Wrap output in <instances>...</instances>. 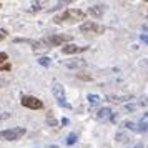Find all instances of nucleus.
<instances>
[{"mask_svg":"<svg viewBox=\"0 0 148 148\" xmlns=\"http://www.w3.org/2000/svg\"><path fill=\"white\" fill-rule=\"evenodd\" d=\"M107 100L112 103H123L127 100H133V95H108Z\"/></svg>","mask_w":148,"mask_h":148,"instance_id":"obj_9","label":"nucleus"},{"mask_svg":"<svg viewBox=\"0 0 148 148\" xmlns=\"http://www.w3.org/2000/svg\"><path fill=\"white\" fill-rule=\"evenodd\" d=\"M38 63H40L42 67H50V58H47V57H42L40 60H38Z\"/></svg>","mask_w":148,"mask_h":148,"instance_id":"obj_19","label":"nucleus"},{"mask_svg":"<svg viewBox=\"0 0 148 148\" xmlns=\"http://www.w3.org/2000/svg\"><path fill=\"white\" fill-rule=\"evenodd\" d=\"M65 67H67V68H85V67H87V62L83 60V58L68 60V62H65Z\"/></svg>","mask_w":148,"mask_h":148,"instance_id":"obj_11","label":"nucleus"},{"mask_svg":"<svg viewBox=\"0 0 148 148\" xmlns=\"http://www.w3.org/2000/svg\"><path fill=\"white\" fill-rule=\"evenodd\" d=\"M23 135H25V128H23V127L8 128V130H2V132H0V140L15 141V140H20Z\"/></svg>","mask_w":148,"mask_h":148,"instance_id":"obj_3","label":"nucleus"},{"mask_svg":"<svg viewBox=\"0 0 148 148\" xmlns=\"http://www.w3.org/2000/svg\"><path fill=\"white\" fill-rule=\"evenodd\" d=\"M105 12H107V5H105V3H97V5H93V7L88 8V15L93 17V18H100V17H103Z\"/></svg>","mask_w":148,"mask_h":148,"instance_id":"obj_7","label":"nucleus"},{"mask_svg":"<svg viewBox=\"0 0 148 148\" xmlns=\"http://www.w3.org/2000/svg\"><path fill=\"white\" fill-rule=\"evenodd\" d=\"M80 32L82 34H103L105 27L98 25L97 22H85V23L80 25Z\"/></svg>","mask_w":148,"mask_h":148,"instance_id":"obj_6","label":"nucleus"},{"mask_svg":"<svg viewBox=\"0 0 148 148\" xmlns=\"http://www.w3.org/2000/svg\"><path fill=\"white\" fill-rule=\"evenodd\" d=\"M140 40L143 42V43H147V45H148V35L147 34H141L140 35Z\"/></svg>","mask_w":148,"mask_h":148,"instance_id":"obj_20","label":"nucleus"},{"mask_svg":"<svg viewBox=\"0 0 148 148\" xmlns=\"http://www.w3.org/2000/svg\"><path fill=\"white\" fill-rule=\"evenodd\" d=\"M7 37V30H3V28H0V40H3Z\"/></svg>","mask_w":148,"mask_h":148,"instance_id":"obj_21","label":"nucleus"},{"mask_svg":"<svg viewBox=\"0 0 148 148\" xmlns=\"http://www.w3.org/2000/svg\"><path fill=\"white\" fill-rule=\"evenodd\" d=\"M147 18H148V12H147Z\"/></svg>","mask_w":148,"mask_h":148,"instance_id":"obj_25","label":"nucleus"},{"mask_svg":"<svg viewBox=\"0 0 148 148\" xmlns=\"http://www.w3.org/2000/svg\"><path fill=\"white\" fill-rule=\"evenodd\" d=\"M20 103L25 108H30V110H42L43 108V101L38 100L37 97H32V95H23Z\"/></svg>","mask_w":148,"mask_h":148,"instance_id":"obj_5","label":"nucleus"},{"mask_svg":"<svg viewBox=\"0 0 148 148\" xmlns=\"http://www.w3.org/2000/svg\"><path fill=\"white\" fill-rule=\"evenodd\" d=\"M143 32L148 35V23H147V25H143Z\"/></svg>","mask_w":148,"mask_h":148,"instance_id":"obj_23","label":"nucleus"},{"mask_svg":"<svg viewBox=\"0 0 148 148\" xmlns=\"http://www.w3.org/2000/svg\"><path fill=\"white\" fill-rule=\"evenodd\" d=\"M136 132H148V121L141 120L138 123V127H136Z\"/></svg>","mask_w":148,"mask_h":148,"instance_id":"obj_15","label":"nucleus"},{"mask_svg":"<svg viewBox=\"0 0 148 148\" xmlns=\"http://www.w3.org/2000/svg\"><path fill=\"white\" fill-rule=\"evenodd\" d=\"M40 8H42L40 2H32V3H30V8H28V12H38Z\"/></svg>","mask_w":148,"mask_h":148,"instance_id":"obj_16","label":"nucleus"},{"mask_svg":"<svg viewBox=\"0 0 148 148\" xmlns=\"http://www.w3.org/2000/svg\"><path fill=\"white\" fill-rule=\"evenodd\" d=\"M52 93H53L55 100H57V103L60 105V107L67 108V110H70L72 108V105L67 101V97H65V90H63V87H62L60 83H57L55 82L53 85H52Z\"/></svg>","mask_w":148,"mask_h":148,"instance_id":"obj_4","label":"nucleus"},{"mask_svg":"<svg viewBox=\"0 0 148 148\" xmlns=\"http://www.w3.org/2000/svg\"><path fill=\"white\" fill-rule=\"evenodd\" d=\"M10 70H12V65L8 62L7 53L0 52V72H10Z\"/></svg>","mask_w":148,"mask_h":148,"instance_id":"obj_10","label":"nucleus"},{"mask_svg":"<svg viewBox=\"0 0 148 148\" xmlns=\"http://www.w3.org/2000/svg\"><path fill=\"white\" fill-rule=\"evenodd\" d=\"M133 148H143V145H141V143H138V145H135Z\"/></svg>","mask_w":148,"mask_h":148,"instance_id":"obj_24","label":"nucleus"},{"mask_svg":"<svg viewBox=\"0 0 148 148\" xmlns=\"http://www.w3.org/2000/svg\"><path fill=\"white\" fill-rule=\"evenodd\" d=\"M115 140H116V143H121V145H127V143H130L132 141V138H130V135L127 133H116V136H115Z\"/></svg>","mask_w":148,"mask_h":148,"instance_id":"obj_13","label":"nucleus"},{"mask_svg":"<svg viewBox=\"0 0 148 148\" xmlns=\"http://www.w3.org/2000/svg\"><path fill=\"white\" fill-rule=\"evenodd\" d=\"M85 50H88V47H78V45H75V43H70V45H63V47H62V53L72 55V53L85 52Z\"/></svg>","mask_w":148,"mask_h":148,"instance_id":"obj_8","label":"nucleus"},{"mask_svg":"<svg viewBox=\"0 0 148 148\" xmlns=\"http://www.w3.org/2000/svg\"><path fill=\"white\" fill-rule=\"evenodd\" d=\"M75 141H77V133H70L67 136V145H73Z\"/></svg>","mask_w":148,"mask_h":148,"instance_id":"obj_18","label":"nucleus"},{"mask_svg":"<svg viewBox=\"0 0 148 148\" xmlns=\"http://www.w3.org/2000/svg\"><path fill=\"white\" fill-rule=\"evenodd\" d=\"M135 108H136V105H125V110L127 112H133Z\"/></svg>","mask_w":148,"mask_h":148,"instance_id":"obj_22","label":"nucleus"},{"mask_svg":"<svg viewBox=\"0 0 148 148\" xmlns=\"http://www.w3.org/2000/svg\"><path fill=\"white\" fill-rule=\"evenodd\" d=\"M88 103L90 105H98L100 103V97L98 95H88Z\"/></svg>","mask_w":148,"mask_h":148,"instance_id":"obj_14","label":"nucleus"},{"mask_svg":"<svg viewBox=\"0 0 148 148\" xmlns=\"http://www.w3.org/2000/svg\"><path fill=\"white\" fill-rule=\"evenodd\" d=\"M95 116H97V120H107V118H110V116H112V110H110V108H100V110H98V112H97V115H95Z\"/></svg>","mask_w":148,"mask_h":148,"instance_id":"obj_12","label":"nucleus"},{"mask_svg":"<svg viewBox=\"0 0 148 148\" xmlns=\"http://www.w3.org/2000/svg\"><path fill=\"white\" fill-rule=\"evenodd\" d=\"M65 42H72V35H50V37H45L38 42H34V52L35 53H42V52H47L50 48L58 47V45H63Z\"/></svg>","mask_w":148,"mask_h":148,"instance_id":"obj_1","label":"nucleus"},{"mask_svg":"<svg viewBox=\"0 0 148 148\" xmlns=\"http://www.w3.org/2000/svg\"><path fill=\"white\" fill-rule=\"evenodd\" d=\"M85 18V12L83 10H78V8H68L62 14L55 15L53 17V22L57 25L60 23H73V22H78V20H83Z\"/></svg>","mask_w":148,"mask_h":148,"instance_id":"obj_2","label":"nucleus"},{"mask_svg":"<svg viewBox=\"0 0 148 148\" xmlns=\"http://www.w3.org/2000/svg\"><path fill=\"white\" fill-rule=\"evenodd\" d=\"M123 127L127 128V130H132V132H136V125H135L133 121H125V123H123Z\"/></svg>","mask_w":148,"mask_h":148,"instance_id":"obj_17","label":"nucleus"}]
</instances>
